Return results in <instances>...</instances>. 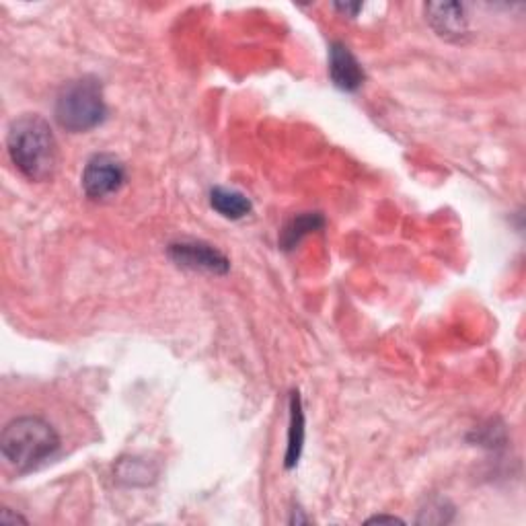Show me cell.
I'll return each instance as SVG.
<instances>
[{"mask_svg": "<svg viewBox=\"0 0 526 526\" xmlns=\"http://www.w3.org/2000/svg\"><path fill=\"white\" fill-rule=\"evenodd\" d=\"M7 150L13 165L29 181L42 183L54 177L58 167V142L42 116L27 114L17 118L7 134Z\"/></svg>", "mask_w": 526, "mask_h": 526, "instance_id": "cell-1", "label": "cell"}, {"mask_svg": "<svg viewBox=\"0 0 526 526\" xmlns=\"http://www.w3.org/2000/svg\"><path fill=\"white\" fill-rule=\"evenodd\" d=\"M60 448V436L54 426L42 418L23 416L9 422L0 434V450L9 467L17 473H29L50 461Z\"/></svg>", "mask_w": 526, "mask_h": 526, "instance_id": "cell-2", "label": "cell"}, {"mask_svg": "<svg viewBox=\"0 0 526 526\" xmlns=\"http://www.w3.org/2000/svg\"><path fill=\"white\" fill-rule=\"evenodd\" d=\"M54 116L60 128L72 134H81L103 124L107 107L101 83L93 77H83L64 85L56 99Z\"/></svg>", "mask_w": 526, "mask_h": 526, "instance_id": "cell-3", "label": "cell"}, {"mask_svg": "<svg viewBox=\"0 0 526 526\" xmlns=\"http://www.w3.org/2000/svg\"><path fill=\"white\" fill-rule=\"evenodd\" d=\"M126 181L124 163L114 155H95L83 171V190L91 200H107L122 190Z\"/></svg>", "mask_w": 526, "mask_h": 526, "instance_id": "cell-4", "label": "cell"}, {"mask_svg": "<svg viewBox=\"0 0 526 526\" xmlns=\"http://www.w3.org/2000/svg\"><path fill=\"white\" fill-rule=\"evenodd\" d=\"M171 259L181 268L208 274H227L231 263L218 249L200 241H181L169 247Z\"/></svg>", "mask_w": 526, "mask_h": 526, "instance_id": "cell-5", "label": "cell"}, {"mask_svg": "<svg viewBox=\"0 0 526 526\" xmlns=\"http://www.w3.org/2000/svg\"><path fill=\"white\" fill-rule=\"evenodd\" d=\"M432 29L448 42H465L469 35V21L465 7L459 3H432L426 7Z\"/></svg>", "mask_w": 526, "mask_h": 526, "instance_id": "cell-6", "label": "cell"}, {"mask_svg": "<svg viewBox=\"0 0 526 526\" xmlns=\"http://www.w3.org/2000/svg\"><path fill=\"white\" fill-rule=\"evenodd\" d=\"M329 74L333 85L342 91H358L364 83V70L344 44H333L329 50Z\"/></svg>", "mask_w": 526, "mask_h": 526, "instance_id": "cell-7", "label": "cell"}, {"mask_svg": "<svg viewBox=\"0 0 526 526\" xmlns=\"http://www.w3.org/2000/svg\"><path fill=\"white\" fill-rule=\"evenodd\" d=\"M210 206L224 218L239 220L251 212V202L245 194L227 187H214L210 194Z\"/></svg>", "mask_w": 526, "mask_h": 526, "instance_id": "cell-8", "label": "cell"}, {"mask_svg": "<svg viewBox=\"0 0 526 526\" xmlns=\"http://www.w3.org/2000/svg\"><path fill=\"white\" fill-rule=\"evenodd\" d=\"M292 420H290V438H288V453H286V467L292 469L298 463L300 450H303L305 440V422H303V409H300V399L294 393L292 395Z\"/></svg>", "mask_w": 526, "mask_h": 526, "instance_id": "cell-9", "label": "cell"}, {"mask_svg": "<svg viewBox=\"0 0 526 526\" xmlns=\"http://www.w3.org/2000/svg\"><path fill=\"white\" fill-rule=\"evenodd\" d=\"M323 227V218L319 214H303L290 220L288 227L282 233V245L284 249H292L300 243V239L307 237L311 231H317Z\"/></svg>", "mask_w": 526, "mask_h": 526, "instance_id": "cell-10", "label": "cell"}, {"mask_svg": "<svg viewBox=\"0 0 526 526\" xmlns=\"http://www.w3.org/2000/svg\"><path fill=\"white\" fill-rule=\"evenodd\" d=\"M0 522H3V524H17V522H27V520L23 516H19V514H11V510L5 508L3 512H0Z\"/></svg>", "mask_w": 526, "mask_h": 526, "instance_id": "cell-11", "label": "cell"}, {"mask_svg": "<svg viewBox=\"0 0 526 526\" xmlns=\"http://www.w3.org/2000/svg\"><path fill=\"white\" fill-rule=\"evenodd\" d=\"M335 9H337V11H342V13L356 15V13L362 9V5H335Z\"/></svg>", "mask_w": 526, "mask_h": 526, "instance_id": "cell-12", "label": "cell"}, {"mask_svg": "<svg viewBox=\"0 0 526 526\" xmlns=\"http://www.w3.org/2000/svg\"><path fill=\"white\" fill-rule=\"evenodd\" d=\"M368 522H401V520L395 518V516H374Z\"/></svg>", "mask_w": 526, "mask_h": 526, "instance_id": "cell-13", "label": "cell"}]
</instances>
